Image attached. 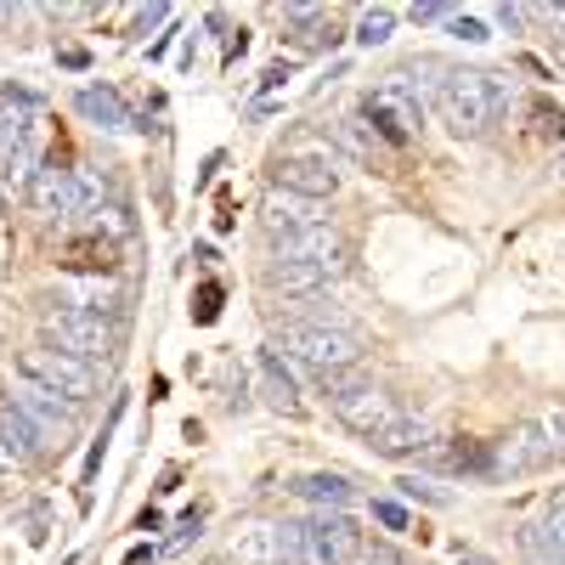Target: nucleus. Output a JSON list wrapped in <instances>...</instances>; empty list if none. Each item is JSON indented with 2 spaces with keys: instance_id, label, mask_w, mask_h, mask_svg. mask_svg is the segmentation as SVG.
I'll return each mask as SVG.
<instances>
[{
  "instance_id": "17",
  "label": "nucleus",
  "mask_w": 565,
  "mask_h": 565,
  "mask_svg": "<svg viewBox=\"0 0 565 565\" xmlns=\"http://www.w3.org/2000/svg\"><path fill=\"white\" fill-rule=\"evenodd\" d=\"M57 306H74V311H90V317H108L114 322L125 311V295L114 289V282H103V277H79V282H68V295Z\"/></svg>"
},
{
  "instance_id": "6",
  "label": "nucleus",
  "mask_w": 565,
  "mask_h": 565,
  "mask_svg": "<svg viewBox=\"0 0 565 565\" xmlns=\"http://www.w3.org/2000/svg\"><path fill=\"white\" fill-rule=\"evenodd\" d=\"M29 204H34V215H45V221H68V215H90V210L103 204V193H97V181L79 175V170L40 164V170L29 175Z\"/></svg>"
},
{
  "instance_id": "4",
  "label": "nucleus",
  "mask_w": 565,
  "mask_h": 565,
  "mask_svg": "<svg viewBox=\"0 0 565 565\" xmlns=\"http://www.w3.org/2000/svg\"><path fill=\"white\" fill-rule=\"evenodd\" d=\"M40 328H45V345H57V351H68L90 367H103L119 351V328L108 317H90V311H74V306H52Z\"/></svg>"
},
{
  "instance_id": "31",
  "label": "nucleus",
  "mask_w": 565,
  "mask_h": 565,
  "mask_svg": "<svg viewBox=\"0 0 565 565\" xmlns=\"http://www.w3.org/2000/svg\"><path fill=\"white\" fill-rule=\"evenodd\" d=\"M452 34H463V40H487V23H476V18H458V12H452Z\"/></svg>"
},
{
  "instance_id": "33",
  "label": "nucleus",
  "mask_w": 565,
  "mask_h": 565,
  "mask_svg": "<svg viewBox=\"0 0 565 565\" xmlns=\"http://www.w3.org/2000/svg\"><path fill=\"white\" fill-rule=\"evenodd\" d=\"M164 18H170V12H164V7H148V12H141V18H136V34H141V29H159V23H164Z\"/></svg>"
},
{
  "instance_id": "26",
  "label": "nucleus",
  "mask_w": 565,
  "mask_h": 565,
  "mask_svg": "<svg viewBox=\"0 0 565 565\" xmlns=\"http://www.w3.org/2000/svg\"><path fill=\"white\" fill-rule=\"evenodd\" d=\"M396 487H402V498L430 503V509H447V503H452V492H447V487H430V481H418V476H402Z\"/></svg>"
},
{
  "instance_id": "14",
  "label": "nucleus",
  "mask_w": 565,
  "mask_h": 565,
  "mask_svg": "<svg viewBox=\"0 0 565 565\" xmlns=\"http://www.w3.org/2000/svg\"><path fill=\"white\" fill-rule=\"evenodd\" d=\"M282 29H289L295 52H328V45H340V18L328 7H282Z\"/></svg>"
},
{
  "instance_id": "11",
  "label": "nucleus",
  "mask_w": 565,
  "mask_h": 565,
  "mask_svg": "<svg viewBox=\"0 0 565 565\" xmlns=\"http://www.w3.org/2000/svg\"><path fill=\"white\" fill-rule=\"evenodd\" d=\"M306 226H322L317 204H311V199H295V193H277V186H271V199H266V210H260V232H266V244L277 249V244L300 238Z\"/></svg>"
},
{
  "instance_id": "8",
  "label": "nucleus",
  "mask_w": 565,
  "mask_h": 565,
  "mask_svg": "<svg viewBox=\"0 0 565 565\" xmlns=\"http://www.w3.org/2000/svg\"><path fill=\"white\" fill-rule=\"evenodd\" d=\"M300 526H306L311 565H356L362 548H367V537L356 532V521H351L345 509H317L311 521H300Z\"/></svg>"
},
{
  "instance_id": "35",
  "label": "nucleus",
  "mask_w": 565,
  "mask_h": 565,
  "mask_svg": "<svg viewBox=\"0 0 565 565\" xmlns=\"http://www.w3.org/2000/svg\"><path fill=\"white\" fill-rule=\"evenodd\" d=\"M0 23H12V7H0Z\"/></svg>"
},
{
  "instance_id": "10",
  "label": "nucleus",
  "mask_w": 565,
  "mask_h": 565,
  "mask_svg": "<svg viewBox=\"0 0 565 565\" xmlns=\"http://www.w3.org/2000/svg\"><path fill=\"white\" fill-rule=\"evenodd\" d=\"M362 114L373 119V130H380L385 141H396V148H402V141L424 125V108L418 103H407L402 97V90H391V85H380V90H367V103H362Z\"/></svg>"
},
{
  "instance_id": "5",
  "label": "nucleus",
  "mask_w": 565,
  "mask_h": 565,
  "mask_svg": "<svg viewBox=\"0 0 565 565\" xmlns=\"http://www.w3.org/2000/svg\"><path fill=\"white\" fill-rule=\"evenodd\" d=\"M18 380H34V385H45V391H57V396L74 402V407L97 402V385H103L97 367L79 362V356H68V351H57V345L23 351V356H18Z\"/></svg>"
},
{
  "instance_id": "1",
  "label": "nucleus",
  "mask_w": 565,
  "mask_h": 565,
  "mask_svg": "<svg viewBox=\"0 0 565 565\" xmlns=\"http://www.w3.org/2000/svg\"><path fill=\"white\" fill-rule=\"evenodd\" d=\"M514 103L509 90V74H492V68H452L436 90V114L452 136H487Z\"/></svg>"
},
{
  "instance_id": "22",
  "label": "nucleus",
  "mask_w": 565,
  "mask_h": 565,
  "mask_svg": "<svg viewBox=\"0 0 565 565\" xmlns=\"http://www.w3.org/2000/svg\"><path fill=\"white\" fill-rule=\"evenodd\" d=\"M232 565H282L277 526H255L244 543H232Z\"/></svg>"
},
{
  "instance_id": "21",
  "label": "nucleus",
  "mask_w": 565,
  "mask_h": 565,
  "mask_svg": "<svg viewBox=\"0 0 565 565\" xmlns=\"http://www.w3.org/2000/svg\"><path fill=\"white\" fill-rule=\"evenodd\" d=\"M295 492H300L306 503H317V509H345V503L356 498L351 476H334V469H322V476H306Z\"/></svg>"
},
{
  "instance_id": "36",
  "label": "nucleus",
  "mask_w": 565,
  "mask_h": 565,
  "mask_svg": "<svg viewBox=\"0 0 565 565\" xmlns=\"http://www.w3.org/2000/svg\"><path fill=\"white\" fill-rule=\"evenodd\" d=\"M210 565H232V559H210Z\"/></svg>"
},
{
  "instance_id": "24",
  "label": "nucleus",
  "mask_w": 565,
  "mask_h": 565,
  "mask_svg": "<svg viewBox=\"0 0 565 565\" xmlns=\"http://www.w3.org/2000/svg\"><path fill=\"white\" fill-rule=\"evenodd\" d=\"M521 554H526V565H565V554L543 537V526H537V521H526V526H521Z\"/></svg>"
},
{
  "instance_id": "34",
  "label": "nucleus",
  "mask_w": 565,
  "mask_h": 565,
  "mask_svg": "<svg viewBox=\"0 0 565 565\" xmlns=\"http://www.w3.org/2000/svg\"><path fill=\"white\" fill-rule=\"evenodd\" d=\"M458 565H492V559H487V554H476V548H463V543H458Z\"/></svg>"
},
{
  "instance_id": "32",
  "label": "nucleus",
  "mask_w": 565,
  "mask_h": 565,
  "mask_svg": "<svg viewBox=\"0 0 565 565\" xmlns=\"http://www.w3.org/2000/svg\"><path fill=\"white\" fill-rule=\"evenodd\" d=\"M441 18H452L447 7H413V23H441Z\"/></svg>"
},
{
  "instance_id": "9",
  "label": "nucleus",
  "mask_w": 565,
  "mask_h": 565,
  "mask_svg": "<svg viewBox=\"0 0 565 565\" xmlns=\"http://www.w3.org/2000/svg\"><path fill=\"white\" fill-rule=\"evenodd\" d=\"M492 463V476H537V469H548L554 458H559V447H554V436L543 430L537 418H526V424H514V430L487 452Z\"/></svg>"
},
{
  "instance_id": "20",
  "label": "nucleus",
  "mask_w": 565,
  "mask_h": 565,
  "mask_svg": "<svg viewBox=\"0 0 565 565\" xmlns=\"http://www.w3.org/2000/svg\"><path fill=\"white\" fill-rule=\"evenodd\" d=\"M260 385H266V402L277 413H289V418L306 413V402H300V391H295V380H289V367H282L277 351H260Z\"/></svg>"
},
{
  "instance_id": "29",
  "label": "nucleus",
  "mask_w": 565,
  "mask_h": 565,
  "mask_svg": "<svg viewBox=\"0 0 565 565\" xmlns=\"http://www.w3.org/2000/svg\"><path fill=\"white\" fill-rule=\"evenodd\" d=\"M356 565H407V559H402V554H396V548H391V543H367V548H362V559H356Z\"/></svg>"
},
{
  "instance_id": "30",
  "label": "nucleus",
  "mask_w": 565,
  "mask_h": 565,
  "mask_svg": "<svg viewBox=\"0 0 565 565\" xmlns=\"http://www.w3.org/2000/svg\"><path fill=\"white\" fill-rule=\"evenodd\" d=\"M537 424H543V430H548V436H554V447H565V402H559V407H554V413H543V418H537Z\"/></svg>"
},
{
  "instance_id": "15",
  "label": "nucleus",
  "mask_w": 565,
  "mask_h": 565,
  "mask_svg": "<svg viewBox=\"0 0 565 565\" xmlns=\"http://www.w3.org/2000/svg\"><path fill=\"white\" fill-rule=\"evenodd\" d=\"M18 402H23V413L40 424L45 436H57V430H68V424L79 418V407L74 402H63L57 391H45V385H34V380H18V391H12Z\"/></svg>"
},
{
  "instance_id": "2",
  "label": "nucleus",
  "mask_w": 565,
  "mask_h": 565,
  "mask_svg": "<svg viewBox=\"0 0 565 565\" xmlns=\"http://www.w3.org/2000/svg\"><path fill=\"white\" fill-rule=\"evenodd\" d=\"M277 345L289 351L300 367H311L317 380H328V373H340V367H356V334H351V328H340V322H328V317L282 322Z\"/></svg>"
},
{
  "instance_id": "19",
  "label": "nucleus",
  "mask_w": 565,
  "mask_h": 565,
  "mask_svg": "<svg viewBox=\"0 0 565 565\" xmlns=\"http://www.w3.org/2000/svg\"><path fill=\"white\" fill-rule=\"evenodd\" d=\"M328 282H334V277L306 266V260H277L271 255V266H266V289H282V295H322Z\"/></svg>"
},
{
  "instance_id": "7",
  "label": "nucleus",
  "mask_w": 565,
  "mask_h": 565,
  "mask_svg": "<svg viewBox=\"0 0 565 565\" xmlns=\"http://www.w3.org/2000/svg\"><path fill=\"white\" fill-rule=\"evenodd\" d=\"M271 186H277V193H295V199L322 204V199L340 193V159H334V153H306V148H295V153H282V159L271 164Z\"/></svg>"
},
{
  "instance_id": "12",
  "label": "nucleus",
  "mask_w": 565,
  "mask_h": 565,
  "mask_svg": "<svg viewBox=\"0 0 565 565\" xmlns=\"http://www.w3.org/2000/svg\"><path fill=\"white\" fill-rule=\"evenodd\" d=\"M277 260H306V266H317L328 277H340L345 271V238H340L334 226H306L300 238L277 244Z\"/></svg>"
},
{
  "instance_id": "18",
  "label": "nucleus",
  "mask_w": 565,
  "mask_h": 565,
  "mask_svg": "<svg viewBox=\"0 0 565 565\" xmlns=\"http://www.w3.org/2000/svg\"><path fill=\"white\" fill-rule=\"evenodd\" d=\"M424 441H430V424H424L418 413H396L380 436H373V452L385 458H407V452H424Z\"/></svg>"
},
{
  "instance_id": "37",
  "label": "nucleus",
  "mask_w": 565,
  "mask_h": 565,
  "mask_svg": "<svg viewBox=\"0 0 565 565\" xmlns=\"http://www.w3.org/2000/svg\"><path fill=\"white\" fill-rule=\"evenodd\" d=\"M559 170H565V159H559Z\"/></svg>"
},
{
  "instance_id": "25",
  "label": "nucleus",
  "mask_w": 565,
  "mask_h": 565,
  "mask_svg": "<svg viewBox=\"0 0 565 565\" xmlns=\"http://www.w3.org/2000/svg\"><path fill=\"white\" fill-rule=\"evenodd\" d=\"M537 526H543V537L565 554V487H559L554 498H543V509H537Z\"/></svg>"
},
{
  "instance_id": "23",
  "label": "nucleus",
  "mask_w": 565,
  "mask_h": 565,
  "mask_svg": "<svg viewBox=\"0 0 565 565\" xmlns=\"http://www.w3.org/2000/svg\"><path fill=\"white\" fill-rule=\"evenodd\" d=\"M396 34V7H367L362 18H356V45H385Z\"/></svg>"
},
{
  "instance_id": "13",
  "label": "nucleus",
  "mask_w": 565,
  "mask_h": 565,
  "mask_svg": "<svg viewBox=\"0 0 565 565\" xmlns=\"http://www.w3.org/2000/svg\"><path fill=\"white\" fill-rule=\"evenodd\" d=\"M0 452L18 458V463H34V458L45 452V430L23 413V402H18L12 391L0 396Z\"/></svg>"
},
{
  "instance_id": "27",
  "label": "nucleus",
  "mask_w": 565,
  "mask_h": 565,
  "mask_svg": "<svg viewBox=\"0 0 565 565\" xmlns=\"http://www.w3.org/2000/svg\"><path fill=\"white\" fill-rule=\"evenodd\" d=\"M532 130L548 136V141H565V114L548 108V103H532Z\"/></svg>"
},
{
  "instance_id": "16",
  "label": "nucleus",
  "mask_w": 565,
  "mask_h": 565,
  "mask_svg": "<svg viewBox=\"0 0 565 565\" xmlns=\"http://www.w3.org/2000/svg\"><path fill=\"white\" fill-rule=\"evenodd\" d=\"M74 108H79V119L103 125V130H141L136 114L125 108V97H119V90H108V85H79L74 90Z\"/></svg>"
},
{
  "instance_id": "28",
  "label": "nucleus",
  "mask_w": 565,
  "mask_h": 565,
  "mask_svg": "<svg viewBox=\"0 0 565 565\" xmlns=\"http://www.w3.org/2000/svg\"><path fill=\"white\" fill-rule=\"evenodd\" d=\"M373 521L391 526V532H407V509H402V503H391V498H380V503H373Z\"/></svg>"
},
{
  "instance_id": "3",
  "label": "nucleus",
  "mask_w": 565,
  "mask_h": 565,
  "mask_svg": "<svg viewBox=\"0 0 565 565\" xmlns=\"http://www.w3.org/2000/svg\"><path fill=\"white\" fill-rule=\"evenodd\" d=\"M317 385H322L328 407H334V413L351 424V430H356V436H367V441L380 436L385 424L402 413V407H396V402H391L380 385L367 380L362 367H340V373H328V380H317Z\"/></svg>"
}]
</instances>
